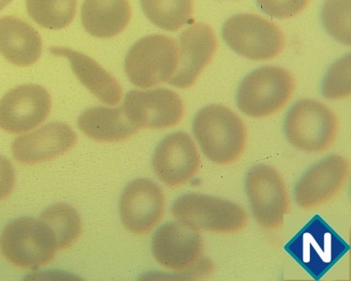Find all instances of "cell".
<instances>
[{
	"label": "cell",
	"instance_id": "obj_19",
	"mask_svg": "<svg viewBox=\"0 0 351 281\" xmlns=\"http://www.w3.org/2000/svg\"><path fill=\"white\" fill-rule=\"evenodd\" d=\"M42 38L34 28L19 18H0V53L9 62L28 67L40 60Z\"/></svg>",
	"mask_w": 351,
	"mask_h": 281
},
{
	"label": "cell",
	"instance_id": "obj_7",
	"mask_svg": "<svg viewBox=\"0 0 351 281\" xmlns=\"http://www.w3.org/2000/svg\"><path fill=\"white\" fill-rule=\"evenodd\" d=\"M56 250L52 232L40 219H14L5 227L0 236L2 255L22 269L35 270L48 265Z\"/></svg>",
	"mask_w": 351,
	"mask_h": 281
},
{
	"label": "cell",
	"instance_id": "obj_17",
	"mask_svg": "<svg viewBox=\"0 0 351 281\" xmlns=\"http://www.w3.org/2000/svg\"><path fill=\"white\" fill-rule=\"evenodd\" d=\"M76 143L75 132L69 125L52 122L18 137L12 144V154L23 164L35 165L65 154Z\"/></svg>",
	"mask_w": 351,
	"mask_h": 281
},
{
	"label": "cell",
	"instance_id": "obj_12",
	"mask_svg": "<svg viewBox=\"0 0 351 281\" xmlns=\"http://www.w3.org/2000/svg\"><path fill=\"white\" fill-rule=\"evenodd\" d=\"M152 253L166 269L184 272L198 264L204 255V240L198 230L179 221L163 224L154 234Z\"/></svg>",
	"mask_w": 351,
	"mask_h": 281
},
{
	"label": "cell",
	"instance_id": "obj_9",
	"mask_svg": "<svg viewBox=\"0 0 351 281\" xmlns=\"http://www.w3.org/2000/svg\"><path fill=\"white\" fill-rule=\"evenodd\" d=\"M245 193L256 221L263 228H281L288 213V191L280 173L267 164L251 167L245 176Z\"/></svg>",
	"mask_w": 351,
	"mask_h": 281
},
{
	"label": "cell",
	"instance_id": "obj_16",
	"mask_svg": "<svg viewBox=\"0 0 351 281\" xmlns=\"http://www.w3.org/2000/svg\"><path fill=\"white\" fill-rule=\"evenodd\" d=\"M217 48V36L208 25H189L179 36L178 66L168 83L178 88H191L211 62Z\"/></svg>",
	"mask_w": 351,
	"mask_h": 281
},
{
	"label": "cell",
	"instance_id": "obj_22",
	"mask_svg": "<svg viewBox=\"0 0 351 281\" xmlns=\"http://www.w3.org/2000/svg\"><path fill=\"white\" fill-rule=\"evenodd\" d=\"M38 219L52 232L58 249L73 246L81 236L80 215L69 204H53L40 214Z\"/></svg>",
	"mask_w": 351,
	"mask_h": 281
},
{
	"label": "cell",
	"instance_id": "obj_4",
	"mask_svg": "<svg viewBox=\"0 0 351 281\" xmlns=\"http://www.w3.org/2000/svg\"><path fill=\"white\" fill-rule=\"evenodd\" d=\"M176 221L198 231L235 234L247 225L245 209L233 201L202 193L184 194L173 201Z\"/></svg>",
	"mask_w": 351,
	"mask_h": 281
},
{
	"label": "cell",
	"instance_id": "obj_5",
	"mask_svg": "<svg viewBox=\"0 0 351 281\" xmlns=\"http://www.w3.org/2000/svg\"><path fill=\"white\" fill-rule=\"evenodd\" d=\"M338 119L334 112L322 102L304 99L289 110L284 132L289 144L307 153H322L335 142Z\"/></svg>",
	"mask_w": 351,
	"mask_h": 281
},
{
	"label": "cell",
	"instance_id": "obj_13",
	"mask_svg": "<svg viewBox=\"0 0 351 281\" xmlns=\"http://www.w3.org/2000/svg\"><path fill=\"white\" fill-rule=\"evenodd\" d=\"M152 165L161 182L171 188H178L199 172L201 156L188 134L173 132L161 140L156 147Z\"/></svg>",
	"mask_w": 351,
	"mask_h": 281
},
{
	"label": "cell",
	"instance_id": "obj_23",
	"mask_svg": "<svg viewBox=\"0 0 351 281\" xmlns=\"http://www.w3.org/2000/svg\"><path fill=\"white\" fill-rule=\"evenodd\" d=\"M145 16L156 27L178 32L193 14V0H140Z\"/></svg>",
	"mask_w": 351,
	"mask_h": 281
},
{
	"label": "cell",
	"instance_id": "obj_14",
	"mask_svg": "<svg viewBox=\"0 0 351 281\" xmlns=\"http://www.w3.org/2000/svg\"><path fill=\"white\" fill-rule=\"evenodd\" d=\"M165 197L160 186L148 178L132 181L120 199L119 210L125 228L134 234H148L161 221Z\"/></svg>",
	"mask_w": 351,
	"mask_h": 281
},
{
	"label": "cell",
	"instance_id": "obj_28",
	"mask_svg": "<svg viewBox=\"0 0 351 281\" xmlns=\"http://www.w3.org/2000/svg\"><path fill=\"white\" fill-rule=\"evenodd\" d=\"M15 185V173L11 162L0 156V201L11 195Z\"/></svg>",
	"mask_w": 351,
	"mask_h": 281
},
{
	"label": "cell",
	"instance_id": "obj_2",
	"mask_svg": "<svg viewBox=\"0 0 351 281\" xmlns=\"http://www.w3.org/2000/svg\"><path fill=\"white\" fill-rule=\"evenodd\" d=\"M284 249L312 278L319 280L350 252V247L316 215Z\"/></svg>",
	"mask_w": 351,
	"mask_h": 281
},
{
	"label": "cell",
	"instance_id": "obj_10",
	"mask_svg": "<svg viewBox=\"0 0 351 281\" xmlns=\"http://www.w3.org/2000/svg\"><path fill=\"white\" fill-rule=\"evenodd\" d=\"M138 130H162L176 126L184 117V103L176 92L167 88L130 91L122 107Z\"/></svg>",
	"mask_w": 351,
	"mask_h": 281
},
{
	"label": "cell",
	"instance_id": "obj_26",
	"mask_svg": "<svg viewBox=\"0 0 351 281\" xmlns=\"http://www.w3.org/2000/svg\"><path fill=\"white\" fill-rule=\"evenodd\" d=\"M350 55L335 61L322 81V95L328 99L348 98L351 93Z\"/></svg>",
	"mask_w": 351,
	"mask_h": 281
},
{
	"label": "cell",
	"instance_id": "obj_25",
	"mask_svg": "<svg viewBox=\"0 0 351 281\" xmlns=\"http://www.w3.org/2000/svg\"><path fill=\"white\" fill-rule=\"evenodd\" d=\"M322 21L330 37L350 45V0H325Z\"/></svg>",
	"mask_w": 351,
	"mask_h": 281
},
{
	"label": "cell",
	"instance_id": "obj_8",
	"mask_svg": "<svg viewBox=\"0 0 351 281\" xmlns=\"http://www.w3.org/2000/svg\"><path fill=\"white\" fill-rule=\"evenodd\" d=\"M222 35L230 49L250 60H273L285 47L280 27L258 14L233 15L223 25Z\"/></svg>",
	"mask_w": 351,
	"mask_h": 281
},
{
	"label": "cell",
	"instance_id": "obj_15",
	"mask_svg": "<svg viewBox=\"0 0 351 281\" xmlns=\"http://www.w3.org/2000/svg\"><path fill=\"white\" fill-rule=\"evenodd\" d=\"M350 162L339 155H330L315 163L301 176L294 188L297 206L304 209L326 204L347 183Z\"/></svg>",
	"mask_w": 351,
	"mask_h": 281
},
{
	"label": "cell",
	"instance_id": "obj_20",
	"mask_svg": "<svg viewBox=\"0 0 351 281\" xmlns=\"http://www.w3.org/2000/svg\"><path fill=\"white\" fill-rule=\"evenodd\" d=\"M82 23L89 34L110 39L121 34L132 18L129 0H84Z\"/></svg>",
	"mask_w": 351,
	"mask_h": 281
},
{
	"label": "cell",
	"instance_id": "obj_21",
	"mask_svg": "<svg viewBox=\"0 0 351 281\" xmlns=\"http://www.w3.org/2000/svg\"><path fill=\"white\" fill-rule=\"evenodd\" d=\"M78 126L87 137L101 143H117L129 139L138 132L122 108L94 107L79 117Z\"/></svg>",
	"mask_w": 351,
	"mask_h": 281
},
{
	"label": "cell",
	"instance_id": "obj_3",
	"mask_svg": "<svg viewBox=\"0 0 351 281\" xmlns=\"http://www.w3.org/2000/svg\"><path fill=\"white\" fill-rule=\"evenodd\" d=\"M295 88L293 76L285 69L258 68L241 82L237 94L238 108L255 119L273 116L288 104Z\"/></svg>",
	"mask_w": 351,
	"mask_h": 281
},
{
	"label": "cell",
	"instance_id": "obj_11",
	"mask_svg": "<svg viewBox=\"0 0 351 281\" xmlns=\"http://www.w3.org/2000/svg\"><path fill=\"white\" fill-rule=\"evenodd\" d=\"M50 94L38 84H24L0 99V129L21 134L40 126L51 111Z\"/></svg>",
	"mask_w": 351,
	"mask_h": 281
},
{
	"label": "cell",
	"instance_id": "obj_27",
	"mask_svg": "<svg viewBox=\"0 0 351 281\" xmlns=\"http://www.w3.org/2000/svg\"><path fill=\"white\" fill-rule=\"evenodd\" d=\"M310 0H256L261 11L278 19L296 16L308 6Z\"/></svg>",
	"mask_w": 351,
	"mask_h": 281
},
{
	"label": "cell",
	"instance_id": "obj_18",
	"mask_svg": "<svg viewBox=\"0 0 351 281\" xmlns=\"http://www.w3.org/2000/svg\"><path fill=\"white\" fill-rule=\"evenodd\" d=\"M51 53L68 58L77 78L99 101L108 106H117L122 99L119 82L93 58L70 48L52 47Z\"/></svg>",
	"mask_w": 351,
	"mask_h": 281
},
{
	"label": "cell",
	"instance_id": "obj_29",
	"mask_svg": "<svg viewBox=\"0 0 351 281\" xmlns=\"http://www.w3.org/2000/svg\"><path fill=\"white\" fill-rule=\"evenodd\" d=\"M11 2L12 0H0V12H1L7 5L11 3Z\"/></svg>",
	"mask_w": 351,
	"mask_h": 281
},
{
	"label": "cell",
	"instance_id": "obj_1",
	"mask_svg": "<svg viewBox=\"0 0 351 281\" xmlns=\"http://www.w3.org/2000/svg\"><path fill=\"white\" fill-rule=\"evenodd\" d=\"M192 130L202 153L217 165H230L239 160L247 144L243 120L226 106L211 104L199 110Z\"/></svg>",
	"mask_w": 351,
	"mask_h": 281
},
{
	"label": "cell",
	"instance_id": "obj_6",
	"mask_svg": "<svg viewBox=\"0 0 351 281\" xmlns=\"http://www.w3.org/2000/svg\"><path fill=\"white\" fill-rule=\"evenodd\" d=\"M178 46L173 38L150 35L136 42L127 53L125 71L137 88L147 89L169 82L178 66Z\"/></svg>",
	"mask_w": 351,
	"mask_h": 281
},
{
	"label": "cell",
	"instance_id": "obj_24",
	"mask_svg": "<svg viewBox=\"0 0 351 281\" xmlns=\"http://www.w3.org/2000/svg\"><path fill=\"white\" fill-rule=\"evenodd\" d=\"M77 0H27L28 14L40 27L62 29L71 25L76 14Z\"/></svg>",
	"mask_w": 351,
	"mask_h": 281
}]
</instances>
